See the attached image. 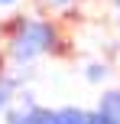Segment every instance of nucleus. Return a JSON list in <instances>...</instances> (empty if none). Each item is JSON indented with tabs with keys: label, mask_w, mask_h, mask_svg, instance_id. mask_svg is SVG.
I'll return each instance as SVG.
<instances>
[{
	"label": "nucleus",
	"mask_w": 120,
	"mask_h": 124,
	"mask_svg": "<svg viewBox=\"0 0 120 124\" xmlns=\"http://www.w3.org/2000/svg\"><path fill=\"white\" fill-rule=\"evenodd\" d=\"M55 43V30L49 23H39V20H19L16 26V36H13V59L26 62V59H36L39 52L52 49Z\"/></svg>",
	"instance_id": "obj_1"
},
{
	"label": "nucleus",
	"mask_w": 120,
	"mask_h": 124,
	"mask_svg": "<svg viewBox=\"0 0 120 124\" xmlns=\"http://www.w3.org/2000/svg\"><path fill=\"white\" fill-rule=\"evenodd\" d=\"M52 124H88V111H81V108H58V111H52Z\"/></svg>",
	"instance_id": "obj_2"
},
{
	"label": "nucleus",
	"mask_w": 120,
	"mask_h": 124,
	"mask_svg": "<svg viewBox=\"0 0 120 124\" xmlns=\"http://www.w3.org/2000/svg\"><path fill=\"white\" fill-rule=\"evenodd\" d=\"M23 124H52V111H49V108H39V105H32V108H26Z\"/></svg>",
	"instance_id": "obj_3"
},
{
	"label": "nucleus",
	"mask_w": 120,
	"mask_h": 124,
	"mask_svg": "<svg viewBox=\"0 0 120 124\" xmlns=\"http://www.w3.org/2000/svg\"><path fill=\"white\" fill-rule=\"evenodd\" d=\"M104 75H107V69H104V65H91V69H88V78H91V82H101Z\"/></svg>",
	"instance_id": "obj_4"
},
{
	"label": "nucleus",
	"mask_w": 120,
	"mask_h": 124,
	"mask_svg": "<svg viewBox=\"0 0 120 124\" xmlns=\"http://www.w3.org/2000/svg\"><path fill=\"white\" fill-rule=\"evenodd\" d=\"M45 3H52V7H65V3H71V0H45Z\"/></svg>",
	"instance_id": "obj_5"
},
{
	"label": "nucleus",
	"mask_w": 120,
	"mask_h": 124,
	"mask_svg": "<svg viewBox=\"0 0 120 124\" xmlns=\"http://www.w3.org/2000/svg\"><path fill=\"white\" fill-rule=\"evenodd\" d=\"M0 3H13V0H0Z\"/></svg>",
	"instance_id": "obj_6"
}]
</instances>
